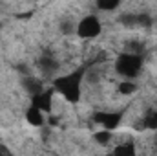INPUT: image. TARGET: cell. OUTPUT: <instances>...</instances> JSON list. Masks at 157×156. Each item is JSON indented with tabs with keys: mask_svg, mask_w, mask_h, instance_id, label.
I'll list each match as a JSON object with an SVG mask.
<instances>
[{
	"mask_svg": "<svg viewBox=\"0 0 157 156\" xmlns=\"http://www.w3.org/2000/svg\"><path fill=\"white\" fill-rule=\"evenodd\" d=\"M143 127L146 129H157V110H150L143 119Z\"/></svg>",
	"mask_w": 157,
	"mask_h": 156,
	"instance_id": "17",
	"label": "cell"
},
{
	"mask_svg": "<svg viewBox=\"0 0 157 156\" xmlns=\"http://www.w3.org/2000/svg\"><path fill=\"white\" fill-rule=\"evenodd\" d=\"M26 119H28V123L29 125H33V127H42L44 125V112L39 110V109H35L33 105L26 110Z\"/></svg>",
	"mask_w": 157,
	"mask_h": 156,
	"instance_id": "8",
	"label": "cell"
},
{
	"mask_svg": "<svg viewBox=\"0 0 157 156\" xmlns=\"http://www.w3.org/2000/svg\"><path fill=\"white\" fill-rule=\"evenodd\" d=\"M135 143L133 142H124L113 149V156H135Z\"/></svg>",
	"mask_w": 157,
	"mask_h": 156,
	"instance_id": "9",
	"label": "cell"
},
{
	"mask_svg": "<svg viewBox=\"0 0 157 156\" xmlns=\"http://www.w3.org/2000/svg\"><path fill=\"white\" fill-rule=\"evenodd\" d=\"M86 76V68H80L75 70L71 74H66V76H59V77L53 79V90L62 94L66 97V101L70 103H78L80 96H82V79Z\"/></svg>",
	"mask_w": 157,
	"mask_h": 156,
	"instance_id": "1",
	"label": "cell"
},
{
	"mask_svg": "<svg viewBox=\"0 0 157 156\" xmlns=\"http://www.w3.org/2000/svg\"><path fill=\"white\" fill-rule=\"evenodd\" d=\"M0 28H2V24H0Z\"/></svg>",
	"mask_w": 157,
	"mask_h": 156,
	"instance_id": "19",
	"label": "cell"
},
{
	"mask_svg": "<svg viewBox=\"0 0 157 156\" xmlns=\"http://www.w3.org/2000/svg\"><path fill=\"white\" fill-rule=\"evenodd\" d=\"M119 22L126 28H135L137 26V17H135V13H122V15H119Z\"/></svg>",
	"mask_w": 157,
	"mask_h": 156,
	"instance_id": "14",
	"label": "cell"
},
{
	"mask_svg": "<svg viewBox=\"0 0 157 156\" xmlns=\"http://www.w3.org/2000/svg\"><path fill=\"white\" fill-rule=\"evenodd\" d=\"M101 31H102V26H101V20L95 15L82 17L77 24V30H75V33L80 39H93V37L101 35Z\"/></svg>",
	"mask_w": 157,
	"mask_h": 156,
	"instance_id": "3",
	"label": "cell"
},
{
	"mask_svg": "<svg viewBox=\"0 0 157 156\" xmlns=\"http://www.w3.org/2000/svg\"><path fill=\"white\" fill-rule=\"evenodd\" d=\"M59 30H60V33H64V35H71V33H75L77 24H75V22H71L70 18H66V20H62V22H60Z\"/></svg>",
	"mask_w": 157,
	"mask_h": 156,
	"instance_id": "16",
	"label": "cell"
},
{
	"mask_svg": "<svg viewBox=\"0 0 157 156\" xmlns=\"http://www.w3.org/2000/svg\"><path fill=\"white\" fill-rule=\"evenodd\" d=\"M126 51L143 57V53H144V44H143L141 40H132V42H128V50H126Z\"/></svg>",
	"mask_w": 157,
	"mask_h": 156,
	"instance_id": "15",
	"label": "cell"
},
{
	"mask_svg": "<svg viewBox=\"0 0 157 156\" xmlns=\"http://www.w3.org/2000/svg\"><path fill=\"white\" fill-rule=\"evenodd\" d=\"M53 92H55V90L51 88V90H44L39 96H33V97H31V105H33L35 109L42 110V112H49L51 107H53Z\"/></svg>",
	"mask_w": 157,
	"mask_h": 156,
	"instance_id": "6",
	"label": "cell"
},
{
	"mask_svg": "<svg viewBox=\"0 0 157 156\" xmlns=\"http://www.w3.org/2000/svg\"><path fill=\"white\" fill-rule=\"evenodd\" d=\"M141 68H143V57L141 55H133V53L124 51L115 59V72L119 76H122L126 81H133L139 76Z\"/></svg>",
	"mask_w": 157,
	"mask_h": 156,
	"instance_id": "2",
	"label": "cell"
},
{
	"mask_svg": "<svg viewBox=\"0 0 157 156\" xmlns=\"http://www.w3.org/2000/svg\"><path fill=\"white\" fill-rule=\"evenodd\" d=\"M121 117L122 116L119 112H95L93 114V121L95 123H101L106 130H113V129L119 127Z\"/></svg>",
	"mask_w": 157,
	"mask_h": 156,
	"instance_id": "4",
	"label": "cell"
},
{
	"mask_svg": "<svg viewBox=\"0 0 157 156\" xmlns=\"http://www.w3.org/2000/svg\"><path fill=\"white\" fill-rule=\"evenodd\" d=\"M135 17H137V26H139V28L148 30V28H152V26H154V18H152V15H150V13H137Z\"/></svg>",
	"mask_w": 157,
	"mask_h": 156,
	"instance_id": "12",
	"label": "cell"
},
{
	"mask_svg": "<svg viewBox=\"0 0 157 156\" xmlns=\"http://www.w3.org/2000/svg\"><path fill=\"white\" fill-rule=\"evenodd\" d=\"M6 154H7V153L4 151V147H0V156H6Z\"/></svg>",
	"mask_w": 157,
	"mask_h": 156,
	"instance_id": "18",
	"label": "cell"
},
{
	"mask_svg": "<svg viewBox=\"0 0 157 156\" xmlns=\"http://www.w3.org/2000/svg\"><path fill=\"white\" fill-rule=\"evenodd\" d=\"M95 6H97V9H101V11H115V9H119L121 2H119V0H99Z\"/></svg>",
	"mask_w": 157,
	"mask_h": 156,
	"instance_id": "11",
	"label": "cell"
},
{
	"mask_svg": "<svg viewBox=\"0 0 157 156\" xmlns=\"http://www.w3.org/2000/svg\"><path fill=\"white\" fill-rule=\"evenodd\" d=\"M117 90L122 94V96H130V94H133L135 90H137V84L133 83V81H121L117 84Z\"/></svg>",
	"mask_w": 157,
	"mask_h": 156,
	"instance_id": "10",
	"label": "cell"
},
{
	"mask_svg": "<svg viewBox=\"0 0 157 156\" xmlns=\"http://www.w3.org/2000/svg\"><path fill=\"white\" fill-rule=\"evenodd\" d=\"M93 140H95L99 145H108V143L112 142V130L102 129V130H99V132L93 134Z\"/></svg>",
	"mask_w": 157,
	"mask_h": 156,
	"instance_id": "13",
	"label": "cell"
},
{
	"mask_svg": "<svg viewBox=\"0 0 157 156\" xmlns=\"http://www.w3.org/2000/svg\"><path fill=\"white\" fill-rule=\"evenodd\" d=\"M37 66H39V70L46 77H53L59 72L60 63L53 55H42V57H39V61H37Z\"/></svg>",
	"mask_w": 157,
	"mask_h": 156,
	"instance_id": "5",
	"label": "cell"
},
{
	"mask_svg": "<svg viewBox=\"0 0 157 156\" xmlns=\"http://www.w3.org/2000/svg\"><path fill=\"white\" fill-rule=\"evenodd\" d=\"M20 84H22V88L33 97V96H39L42 94L46 88H44V83H42V79L35 77V76H28V77H22L20 81Z\"/></svg>",
	"mask_w": 157,
	"mask_h": 156,
	"instance_id": "7",
	"label": "cell"
}]
</instances>
